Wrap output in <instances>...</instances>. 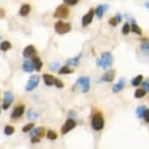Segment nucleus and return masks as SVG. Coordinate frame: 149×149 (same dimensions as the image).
I'll return each instance as SVG.
<instances>
[{
  "mask_svg": "<svg viewBox=\"0 0 149 149\" xmlns=\"http://www.w3.org/2000/svg\"><path fill=\"white\" fill-rule=\"evenodd\" d=\"M131 31H133L134 33H136V34H137V35H141L142 34L141 29L137 26L136 22L134 21H133V24H132V26H131Z\"/></svg>",
  "mask_w": 149,
  "mask_h": 149,
  "instance_id": "obj_21",
  "label": "nucleus"
},
{
  "mask_svg": "<svg viewBox=\"0 0 149 149\" xmlns=\"http://www.w3.org/2000/svg\"><path fill=\"white\" fill-rule=\"evenodd\" d=\"M107 8H108L107 5H98V6L95 8V10H94V12L98 18L102 19L103 14H104V12H105V10L107 9Z\"/></svg>",
  "mask_w": 149,
  "mask_h": 149,
  "instance_id": "obj_16",
  "label": "nucleus"
},
{
  "mask_svg": "<svg viewBox=\"0 0 149 149\" xmlns=\"http://www.w3.org/2000/svg\"><path fill=\"white\" fill-rule=\"evenodd\" d=\"M78 3L77 0H65L64 1V4L65 5H70V6H74Z\"/></svg>",
  "mask_w": 149,
  "mask_h": 149,
  "instance_id": "obj_35",
  "label": "nucleus"
},
{
  "mask_svg": "<svg viewBox=\"0 0 149 149\" xmlns=\"http://www.w3.org/2000/svg\"><path fill=\"white\" fill-rule=\"evenodd\" d=\"M115 18H116V19H117V22H118V24H119V22L122 21V15H121L120 13H117V15H116V17H115Z\"/></svg>",
  "mask_w": 149,
  "mask_h": 149,
  "instance_id": "obj_39",
  "label": "nucleus"
},
{
  "mask_svg": "<svg viewBox=\"0 0 149 149\" xmlns=\"http://www.w3.org/2000/svg\"><path fill=\"white\" fill-rule=\"evenodd\" d=\"M92 128L95 131H102L104 128V119L100 111H97L92 117Z\"/></svg>",
  "mask_w": 149,
  "mask_h": 149,
  "instance_id": "obj_3",
  "label": "nucleus"
},
{
  "mask_svg": "<svg viewBox=\"0 0 149 149\" xmlns=\"http://www.w3.org/2000/svg\"><path fill=\"white\" fill-rule=\"evenodd\" d=\"M72 90L79 91L81 93H87L90 90V78L89 77H80L78 78L75 85L72 87Z\"/></svg>",
  "mask_w": 149,
  "mask_h": 149,
  "instance_id": "obj_2",
  "label": "nucleus"
},
{
  "mask_svg": "<svg viewBox=\"0 0 149 149\" xmlns=\"http://www.w3.org/2000/svg\"><path fill=\"white\" fill-rule=\"evenodd\" d=\"M0 112H1V109H0Z\"/></svg>",
  "mask_w": 149,
  "mask_h": 149,
  "instance_id": "obj_41",
  "label": "nucleus"
},
{
  "mask_svg": "<svg viewBox=\"0 0 149 149\" xmlns=\"http://www.w3.org/2000/svg\"><path fill=\"white\" fill-rule=\"evenodd\" d=\"M108 24H110V26H116L117 24H118V22H117V19L115 17H113V18H110L108 19Z\"/></svg>",
  "mask_w": 149,
  "mask_h": 149,
  "instance_id": "obj_34",
  "label": "nucleus"
},
{
  "mask_svg": "<svg viewBox=\"0 0 149 149\" xmlns=\"http://www.w3.org/2000/svg\"><path fill=\"white\" fill-rule=\"evenodd\" d=\"M14 133H15V128H14L13 126L7 125L6 127L4 128V134H6V136H11V134H13Z\"/></svg>",
  "mask_w": 149,
  "mask_h": 149,
  "instance_id": "obj_26",
  "label": "nucleus"
},
{
  "mask_svg": "<svg viewBox=\"0 0 149 149\" xmlns=\"http://www.w3.org/2000/svg\"><path fill=\"white\" fill-rule=\"evenodd\" d=\"M55 31L58 33V34H65V33H68L70 30H71V24H68V22H64L61 21H58L55 24L54 26Z\"/></svg>",
  "mask_w": 149,
  "mask_h": 149,
  "instance_id": "obj_4",
  "label": "nucleus"
},
{
  "mask_svg": "<svg viewBox=\"0 0 149 149\" xmlns=\"http://www.w3.org/2000/svg\"><path fill=\"white\" fill-rule=\"evenodd\" d=\"M54 84L56 85V87H58V88H63V86H64L63 81L60 80V79H57V78H55Z\"/></svg>",
  "mask_w": 149,
  "mask_h": 149,
  "instance_id": "obj_33",
  "label": "nucleus"
},
{
  "mask_svg": "<svg viewBox=\"0 0 149 149\" xmlns=\"http://www.w3.org/2000/svg\"><path fill=\"white\" fill-rule=\"evenodd\" d=\"M69 15V10L65 5H60L54 13L55 18L58 19H66Z\"/></svg>",
  "mask_w": 149,
  "mask_h": 149,
  "instance_id": "obj_6",
  "label": "nucleus"
},
{
  "mask_svg": "<svg viewBox=\"0 0 149 149\" xmlns=\"http://www.w3.org/2000/svg\"><path fill=\"white\" fill-rule=\"evenodd\" d=\"M143 119L145 120V122H146V123H148V122H149V111H148V110L145 112L144 116H143Z\"/></svg>",
  "mask_w": 149,
  "mask_h": 149,
  "instance_id": "obj_38",
  "label": "nucleus"
},
{
  "mask_svg": "<svg viewBox=\"0 0 149 149\" xmlns=\"http://www.w3.org/2000/svg\"><path fill=\"white\" fill-rule=\"evenodd\" d=\"M148 109L145 107V106H139L136 109V114L137 116H139V118H143V116H144L145 112L147 111Z\"/></svg>",
  "mask_w": 149,
  "mask_h": 149,
  "instance_id": "obj_25",
  "label": "nucleus"
},
{
  "mask_svg": "<svg viewBox=\"0 0 149 149\" xmlns=\"http://www.w3.org/2000/svg\"><path fill=\"white\" fill-rule=\"evenodd\" d=\"M24 109H26V106L24 104L16 106V107L14 108L12 114H11V118H12V119H18V118H21L24 113Z\"/></svg>",
  "mask_w": 149,
  "mask_h": 149,
  "instance_id": "obj_10",
  "label": "nucleus"
},
{
  "mask_svg": "<svg viewBox=\"0 0 149 149\" xmlns=\"http://www.w3.org/2000/svg\"><path fill=\"white\" fill-rule=\"evenodd\" d=\"M114 78H115V71L113 69H110L102 75L100 81H103V82H112L114 80Z\"/></svg>",
  "mask_w": 149,
  "mask_h": 149,
  "instance_id": "obj_12",
  "label": "nucleus"
},
{
  "mask_svg": "<svg viewBox=\"0 0 149 149\" xmlns=\"http://www.w3.org/2000/svg\"><path fill=\"white\" fill-rule=\"evenodd\" d=\"M22 69L26 72H32L33 70H34V67H33V64L31 61H24V63H22Z\"/></svg>",
  "mask_w": 149,
  "mask_h": 149,
  "instance_id": "obj_19",
  "label": "nucleus"
},
{
  "mask_svg": "<svg viewBox=\"0 0 149 149\" xmlns=\"http://www.w3.org/2000/svg\"><path fill=\"white\" fill-rule=\"evenodd\" d=\"M5 17V11L0 8V19H3Z\"/></svg>",
  "mask_w": 149,
  "mask_h": 149,
  "instance_id": "obj_40",
  "label": "nucleus"
},
{
  "mask_svg": "<svg viewBox=\"0 0 149 149\" xmlns=\"http://www.w3.org/2000/svg\"><path fill=\"white\" fill-rule=\"evenodd\" d=\"M33 128H34V123H29V124H26V125L24 126V128H22V132H24V133H26V132L31 131Z\"/></svg>",
  "mask_w": 149,
  "mask_h": 149,
  "instance_id": "obj_30",
  "label": "nucleus"
},
{
  "mask_svg": "<svg viewBox=\"0 0 149 149\" xmlns=\"http://www.w3.org/2000/svg\"><path fill=\"white\" fill-rule=\"evenodd\" d=\"M27 117H29V119L35 120L38 117V114L33 110H29V112H27Z\"/></svg>",
  "mask_w": 149,
  "mask_h": 149,
  "instance_id": "obj_31",
  "label": "nucleus"
},
{
  "mask_svg": "<svg viewBox=\"0 0 149 149\" xmlns=\"http://www.w3.org/2000/svg\"><path fill=\"white\" fill-rule=\"evenodd\" d=\"M13 94L10 91H6L4 93V98H3V103H2V108L4 110H7L10 107V105L13 102Z\"/></svg>",
  "mask_w": 149,
  "mask_h": 149,
  "instance_id": "obj_9",
  "label": "nucleus"
},
{
  "mask_svg": "<svg viewBox=\"0 0 149 149\" xmlns=\"http://www.w3.org/2000/svg\"><path fill=\"white\" fill-rule=\"evenodd\" d=\"M94 15H95L94 9H90L89 12L87 13L86 15L83 16V18H82V26H89V24L93 22V18H94Z\"/></svg>",
  "mask_w": 149,
  "mask_h": 149,
  "instance_id": "obj_11",
  "label": "nucleus"
},
{
  "mask_svg": "<svg viewBox=\"0 0 149 149\" xmlns=\"http://www.w3.org/2000/svg\"><path fill=\"white\" fill-rule=\"evenodd\" d=\"M76 127V122H75L74 119H72V118H68L65 123L63 124V126L61 127V134H67L68 132H70L72 130V129H74Z\"/></svg>",
  "mask_w": 149,
  "mask_h": 149,
  "instance_id": "obj_8",
  "label": "nucleus"
},
{
  "mask_svg": "<svg viewBox=\"0 0 149 149\" xmlns=\"http://www.w3.org/2000/svg\"><path fill=\"white\" fill-rule=\"evenodd\" d=\"M43 80H44V82L47 86H53L54 85L55 77L53 76V75H50V74H44L43 75Z\"/></svg>",
  "mask_w": 149,
  "mask_h": 149,
  "instance_id": "obj_20",
  "label": "nucleus"
},
{
  "mask_svg": "<svg viewBox=\"0 0 149 149\" xmlns=\"http://www.w3.org/2000/svg\"><path fill=\"white\" fill-rule=\"evenodd\" d=\"M130 31H131V26H130V24H129V22H126V24H124L123 27H122V33H123L124 35H127Z\"/></svg>",
  "mask_w": 149,
  "mask_h": 149,
  "instance_id": "obj_29",
  "label": "nucleus"
},
{
  "mask_svg": "<svg viewBox=\"0 0 149 149\" xmlns=\"http://www.w3.org/2000/svg\"><path fill=\"white\" fill-rule=\"evenodd\" d=\"M125 85H126V80L124 79V78H121V79L118 81L113 87H112V91H113L114 93H119L120 91H122V90L124 89Z\"/></svg>",
  "mask_w": 149,
  "mask_h": 149,
  "instance_id": "obj_14",
  "label": "nucleus"
},
{
  "mask_svg": "<svg viewBox=\"0 0 149 149\" xmlns=\"http://www.w3.org/2000/svg\"><path fill=\"white\" fill-rule=\"evenodd\" d=\"M113 63V56L111 55L110 52H104L102 53L100 58L97 60V64L98 66L102 67L103 69H106L110 67Z\"/></svg>",
  "mask_w": 149,
  "mask_h": 149,
  "instance_id": "obj_1",
  "label": "nucleus"
},
{
  "mask_svg": "<svg viewBox=\"0 0 149 149\" xmlns=\"http://www.w3.org/2000/svg\"><path fill=\"white\" fill-rule=\"evenodd\" d=\"M141 50L143 53H145L146 55L148 54V42L147 40H145V42H143L141 44Z\"/></svg>",
  "mask_w": 149,
  "mask_h": 149,
  "instance_id": "obj_32",
  "label": "nucleus"
},
{
  "mask_svg": "<svg viewBox=\"0 0 149 149\" xmlns=\"http://www.w3.org/2000/svg\"><path fill=\"white\" fill-rule=\"evenodd\" d=\"M145 94H146V92L143 89H137L136 91V93H134V97H136V98H140V97H144Z\"/></svg>",
  "mask_w": 149,
  "mask_h": 149,
  "instance_id": "obj_28",
  "label": "nucleus"
},
{
  "mask_svg": "<svg viewBox=\"0 0 149 149\" xmlns=\"http://www.w3.org/2000/svg\"><path fill=\"white\" fill-rule=\"evenodd\" d=\"M73 72H74V70L69 68V66H66V65L61 66L60 70H58L60 74H70V73H73Z\"/></svg>",
  "mask_w": 149,
  "mask_h": 149,
  "instance_id": "obj_22",
  "label": "nucleus"
},
{
  "mask_svg": "<svg viewBox=\"0 0 149 149\" xmlns=\"http://www.w3.org/2000/svg\"><path fill=\"white\" fill-rule=\"evenodd\" d=\"M142 79H143V76H142L141 74L137 75V76H136L133 80H132V85H133V86H139V85H140L141 82H142Z\"/></svg>",
  "mask_w": 149,
  "mask_h": 149,
  "instance_id": "obj_24",
  "label": "nucleus"
},
{
  "mask_svg": "<svg viewBox=\"0 0 149 149\" xmlns=\"http://www.w3.org/2000/svg\"><path fill=\"white\" fill-rule=\"evenodd\" d=\"M32 64H33V67H34L37 71H40L42 66H43V63H42L41 58L39 57H34L32 58Z\"/></svg>",
  "mask_w": 149,
  "mask_h": 149,
  "instance_id": "obj_17",
  "label": "nucleus"
},
{
  "mask_svg": "<svg viewBox=\"0 0 149 149\" xmlns=\"http://www.w3.org/2000/svg\"><path fill=\"white\" fill-rule=\"evenodd\" d=\"M60 67V63H58V61H56V63H51V65H50V69L51 70H57V68Z\"/></svg>",
  "mask_w": 149,
  "mask_h": 149,
  "instance_id": "obj_36",
  "label": "nucleus"
},
{
  "mask_svg": "<svg viewBox=\"0 0 149 149\" xmlns=\"http://www.w3.org/2000/svg\"><path fill=\"white\" fill-rule=\"evenodd\" d=\"M82 56H83V53H80V54L78 56H76L75 58H69V60H67L66 66H68V65L76 66V65H78V64H79V61L81 60V58H82Z\"/></svg>",
  "mask_w": 149,
  "mask_h": 149,
  "instance_id": "obj_15",
  "label": "nucleus"
},
{
  "mask_svg": "<svg viewBox=\"0 0 149 149\" xmlns=\"http://www.w3.org/2000/svg\"><path fill=\"white\" fill-rule=\"evenodd\" d=\"M47 137L49 139H51V140H55V139H58V134H57V133H56L55 131L49 130L47 132Z\"/></svg>",
  "mask_w": 149,
  "mask_h": 149,
  "instance_id": "obj_27",
  "label": "nucleus"
},
{
  "mask_svg": "<svg viewBox=\"0 0 149 149\" xmlns=\"http://www.w3.org/2000/svg\"><path fill=\"white\" fill-rule=\"evenodd\" d=\"M148 87H149L148 80H146V81H144V82H143V84H142V89L144 90L145 92H147V91H148Z\"/></svg>",
  "mask_w": 149,
  "mask_h": 149,
  "instance_id": "obj_37",
  "label": "nucleus"
},
{
  "mask_svg": "<svg viewBox=\"0 0 149 149\" xmlns=\"http://www.w3.org/2000/svg\"><path fill=\"white\" fill-rule=\"evenodd\" d=\"M39 81H40V78H39L38 75H32V76H30V78L26 83V91L30 92V91H32V90H34L36 87L38 86Z\"/></svg>",
  "mask_w": 149,
  "mask_h": 149,
  "instance_id": "obj_7",
  "label": "nucleus"
},
{
  "mask_svg": "<svg viewBox=\"0 0 149 149\" xmlns=\"http://www.w3.org/2000/svg\"><path fill=\"white\" fill-rule=\"evenodd\" d=\"M35 54H36V49L34 48V46H32V45H29V46L26 47L24 49V51H22V56L26 58H32Z\"/></svg>",
  "mask_w": 149,
  "mask_h": 149,
  "instance_id": "obj_13",
  "label": "nucleus"
},
{
  "mask_svg": "<svg viewBox=\"0 0 149 149\" xmlns=\"http://www.w3.org/2000/svg\"><path fill=\"white\" fill-rule=\"evenodd\" d=\"M30 10H31V8H30V5L29 4H24L22 5L21 9H19V15L22 17H26L29 14Z\"/></svg>",
  "mask_w": 149,
  "mask_h": 149,
  "instance_id": "obj_18",
  "label": "nucleus"
},
{
  "mask_svg": "<svg viewBox=\"0 0 149 149\" xmlns=\"http://www.w3.org/2000/svg\"><path fill=\"white\" fill-rule=\"evenodd\" d=\"M32 132L30 133V136H31V142L32 143H36L39 142L41 139V137L44 136V131L45 129L43 127H38L34 129V130H31Z\"/></svg>",
  "mask_w": 149,
  "mask_h": 149,
  "instance_id": "obj_5",
  "label": "nucleus"
},
{
  "mask_svg": "<svg viewBox=\"0 0 149 149\" xmlns=\"http://www.w3.org/2000/svg\"><path fill=\"white\" fill-rule=\"evenodd\" d=\"M11 47H12V44H11L9 41H3L1 44H0V50H1V51H4V52L10 50Z\"/></svg>",
  "mask_w": 149,
  "mask_h": 149,
  "instance_id": "obj_23",
  "label": "nucleus"
}]
</instances>
